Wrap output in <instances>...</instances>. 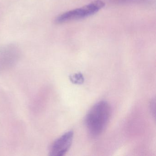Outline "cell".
Masks as SVG:
<instances>
[{"label":"cell","mask_w":156,"mask_h":156,"mask_svg":"<svg viewBox=\"0 0 156 156\" xmlns=\"http://www.w3.org/2000/svg\"><path fill=\"white\" fill-rule=\"evenodd\" d=\"M111 107L106 101L96 104L87 113L85 123L89 133L94 136L100 135L108 124L111 115Z\"/></svg>","instance_id":"obj_1"},{"label":"cell","mask_w":156,"mask_h":156,"mask_svg":"<svg viewBox=\"0 0 156 156\" xmlns=\"http://www.w3.org/2000/svg\"><path fill=\"white\" fill-rule=\"evenodd\" d=\"M105 2L96 0L81 8L69 11L58 15L55 20L58 24H62L72 21L92 16L98 12L105 6Z\"/></svg>","instance_id":"obj_2"},{"label":"cell","mask_w":156,"mask_h":156,"mask_svg":"<svg viewBox=\"0 0 156 156\" xmlns=\"http://www.w3.org/2000/svg\"><path fill=\"white\" fill-rule=\"evenodd\" d=\"M73 138V132L68 131L54 141L51 149L50 155L52 156H62L65 155L71 147Z\"/></svg>","instance_id":"obj_3"},{"label":"cell","mask_w":156,"mask_h":156,"mask_svg":"<svg viewBox=\"0 0 156 156\" xmlns=\"http://www.w3.org/2000/svg\"><path fill=\"white\" fill-rule=\"evenodd\" d=\"M70 80L72 83L76 84H81L84 81L83 76L81 73L75 74L73 75L70 76Z\"/></svg>","instance_id":"obj_4"},{"label":"cell","mask_w":156,"mask_h":156,"mask_svg":"<svg viewBox=\"0 0 156 156\" xmlns=\"http://www.w3.org/2000/svg\"><path fill=\"white\" fill-rule=\"evenodd\" d=\"M151 112L152 113H154V116H155V100H153L151 101Z\"/></svg>","instance_id":"obj_5"}]
</instances>
